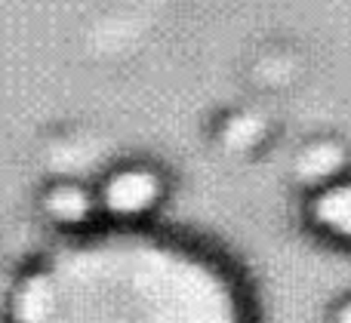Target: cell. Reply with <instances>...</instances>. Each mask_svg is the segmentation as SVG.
Returning <instances> with one entry per match:
<instances>
[{
	"label": "cell",
	"instance_id": "obj_1",
	"mask_svg": "<svg viewBox=\"0 0 351 323\" xmlns=\"http://www.w3.org/2000/svg\"><path fill=\"white\" fill-rule=\"evenodd\" d=\"M6 323H253V314L210 250L121 222L43 250L12 283Z\"/></svg>",
	"mask_w": 351,
	"mask_h": 323
},
{
	"label": "cell",
	"instance_id": "obj_2",
	"mask_svg": "<svg viewBox=\"0 0 351 323\" xmlns=\"http://www.w3.org/2000/svg\"><path fill=\"white\" fill-rule=\"evenodd\" d=\"M308 219L321 234L351 244V182H333L317 191L308 203Z\"/></svg>",
	"mask_w": 351,
	"mask_h": 323
},
{
	"label": "cell",
	"instance_id": "obj_3",
	"mask_svg": "<svg viewBox=\"0 0 351 323\" xmlns=\"http://www.w3.org/2000/svg\"><path fill=\"white\" fill-rule=\"evenodd\" d=\"M160 188L154 172L148 170H123L105 185V203L111 213H117L121 219L139 216L158 201Z\"/></svg>",
	"mask_w": 351,
	"mask_h": 323
},
{
	"label": "cell",
	"instance_id": "obj_4",
	"mask_svg": "<svg viewBox=\"0 0 351 323\" xmlns=\"http://www.w3.org/2000/svg\"><path fill=\"white\" fill-rule=\"evenodd\" d=\"M336 323H351V302L339 311V320H336Z\"/></svg>",
	"mask_w": 351,
	"mask_h": 323
}]
</instances>
